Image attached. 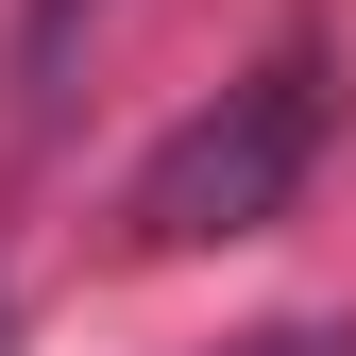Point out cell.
<instances>
[{
  "label": "cell",
  "mask_w": 356,
  "mask_h": 356,
  "mask_svg": "<svg viewBox=\"0 0 356 356\" xmlns=\"http://www.w3.org/2000/svg\"><path fill=\"white\" fill-rule=\"evenodd\" d=\"M220 356H356V323H254V339H220Z\"/></svg>",
  "instance_id": "cell-3"
},
{
  "label": "cell",
  "mask_w": 356,
  "mask_h": 356,
  "mask_svg": "<svg viewBox=\"0 0 356 356\" xmlns=\"http://www.w3.org/2000/svg\"><path fill=\"white\" fill-rule=\"evenodd\" d=\"M102 17H119V0H34V17H17V119H68V68H85Z\"/></svg>",
  "instance_id": "cell-2"
},
{
  "label": "cell",
  "mask_w": 356,
  "mask_h": 356,
  "mask_svg": "<svg viewBox=\"0 0 356 356\" xmlns=\"http://www.w3.org/2000/svg\"><path fill=\"white\" fill-rule=\"evenodd\" d=\"M0 356H17V305H0Z\"/></svg>",
  "instance_id": "cell-4"
},
{
  "label": "cell",
  "mask_w": 356,
  "mask_h": 356,
  "mask_svg": "<svg viewBox=\"0 0 356 356\" xmlns=\"http://www.w3.org/2000/svg\"><path fill=\"white\" fill-rule=\"evenodd\" d=\"M339 136V51L323 34H272L220 102H187L170 136L136 153V187H119V238L136 254H220V238H272L305 204V170Z\"/></svg>",
  "instance_id": "cell-1"
}]
</instances>
